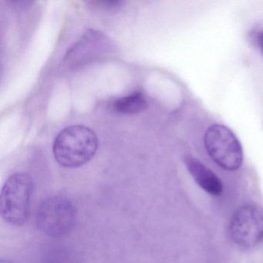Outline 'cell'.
Here are the masks:
<instances>
[{"instance_id": "1", "label": "cell", "mask_w": 263, "mask_h": 263, "mask_svg": "<svg viewBox=\"0 0 263 263\" xmlns=\"http://www.w3.org/2000/svg\"><path fill=\"white\" fill-rule=\"evenodd\" d=\"M98 148L96 134L84 125L66 127L57 136L53 144L55 160L63 167L74 168L90 161Z\"/></svg>"}, {"instance_id": "2", "label": "cell", "mask_w": 263, "mask_h": 263, "mask_svg": "<svg viewBox=\"0 0 263 263\" xmlns=\"http://www.w3.org/2000/svg\"><path fill=\"white\" fill-rule=\"evenodd\" d=\"M33 190V178L28 174L9 177L0 195V214L6 222L21 226L27 221Z\"/></svg>"}, {"instance_id": "3", "label": "cell", "mask_w": 263, "mask_h": 263, "mask_svg": "<svg viewBox=\"0 0 263 263\" xmlns=\"http://www.w3.org/2000/svg\"><path fill=\"white\" fill-rule=\"evenodd\" d=\"M75 219V206L68 198L60 195L43 200L36 211V227L53 238L67 236L74 226Z\"/></svg>"}, {"instance_id": "4", "label": "cell", "mask_w": 263, "mask_h": 263, "mask_svg": "<svg viewBox=\"0 0 263 263\" xmlns=\"http://www.w3.org/2000/svg\"><path fill=\"white\" fill-rule=\"evenodd\" d=\"M204 146L211 158L224 170L236 171L242 164L241 144L226 126L214 124L209 127L204 135Z\"/></svg>"}, {"instance_id": "5", "label": "cell", "mask_w": 263, "mask_h": 263, "mask_svg": "<svg viewBox=\"0 0 263 263\" xmlns=\"http://www.w3.org/2000/svg\"><path fill=\"white\" fill-rule=\"evenodd\" d=\"M229 235L241 248L255 247L263 241V210L255 204L238 208L231 217Z\"/></svg>"}, {"instance_id": "6", "label": "cell", "mask_w": 263, "mask_h": 263, "mask_svg": "<svg viewBox=\"0 0 263 263\" xmlns=\"http://www.w3.org/2000/svg\"><path fill=\"white\" fill-rule=\"evenodd\" d=\"M184 164L195 182L204 192L212 196H218L222 193V181L199 160L186 156Z\"/></svg>"}, {"instance_id": "7", "label": "cell", "mask_w": 263, "mask_h": 263, "mask_svg": "<svg viewBox=\"0 0 263 263\" xmlns=\"http://www.w3.org/2000/svg\"><path fill=\"white\" fill-rule=\"evenodd\" d=\"M147 100L141 92H135L114 101L112 107L115 111L125 115L141 113L147 108Z\"/></svg>"}, {"instance_id": "8", "label": "cell", "mask_w": 263, "mask_h": 263, "mask_svg": "<svg viewBox=\"0 0 263 263\" xmlns=\"http://www.w3.org/2000/svg\"><path fill=\"white\" fill-rule=\"evenodd\" d=\"M255 40L257 46L259 47L260 50L263 53V30H260L255 33Z\"/></svg>"}, {"instance_id": "9", "label": "cell", "mask_w": 263, "mask_h": 263, "mask_svg": "<svg viewBox=\"0 0 263 263\" xmlns=\"http://www.w3.org/2000/svg\"><path fill=\"white\" fill-rule=\"evenodd\" d=\"M0 263H13V262H12V261H8V260L2 259V260H1V261H0Z\"/></svg>"}]
</instances>
